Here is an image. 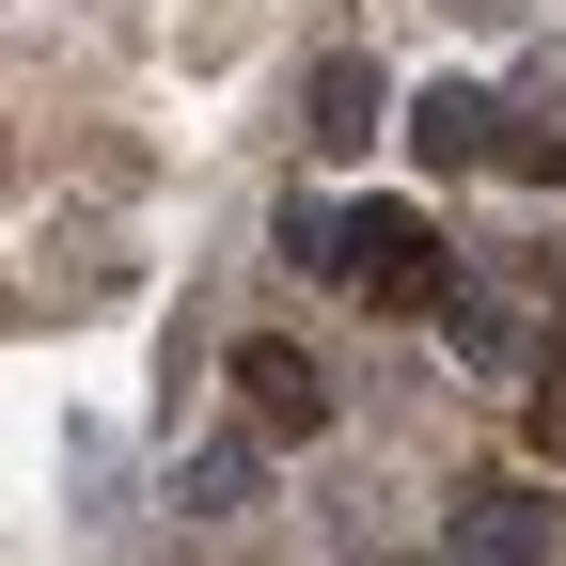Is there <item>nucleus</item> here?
<instances>
[{
  "label": "nucleus",
  "instance_id": "39448f33",
  "mask_svg": "<svg viewBox=\"0 0 566 566\" xmlns=\"http://www.w3.org/2000/svg\"><path fill=\"white\" fill-rule=\"evenodd\" d=\"M441 551H457V566H551L566 535H551L535 488H457V504H441Z\"/></svg>",
  "mask_w": 566,
  "mask_h": 566
},
{
  "label": "nucleus",
  "instance_id": "7ed1b4c3",
  "mask_svg": "<svg viewBox=\"0 0 566 566\" xmlns=\"http://www.w3.org/2000/svg\"><path fill=\"white\" fill-rule=\"evenodd\" d=\"M363 300L378 315H457V252L424 237V205H363Z\"/></svg>",
  "mask_w": 566,
  "mask_h": 566
},
{
  "label": "nucleus",
  "instance_id": "423d86ee",
  "mask_svg": "<svg viewBox=\"0 0 566 566\" xmlns=\"http://www.w3.org/2000/svg\"><path fill=\"white\" fill-rule=\"evenodd\" d=\"M252 488H268V441H189L174 504H189V520H252Z\"/></svg>",
  "mask_w": 566,
  "mask_h": 566
},
{
  "label": "nucleus",
  "instance_id": "f03ea898",
  "mask_svg": "<svg viewBox=\"0 0 566 566\" xmlns=\"http://www.w3.org/2000/svg\"><path fill=\"white\" fill-rule=\"evenodd\" d=\"M394 142H409V158L424 174H488V158H504V95H488V80H409V111H394Z\"/></svg>",
  "mask_w": 566,
  "mask_h": 566
},
{
  "label": "nucleus",
  "instance_id": "f257e3e1",
  "mask_svg": "<svg viewBox=\"0 0 566 566\" xmlns=\"http://www.w3.org/2000/svg\"><path fill=\"white\" fill-rule=\"evenodd\" d=\"M394 111H409V95L378 80L363 48H315V63H300V142H315V174L363 158V142H394Z\"/></svg>",
  "mask_w": 566,
  "mask_h": 566
},
{
  "label": "nucleus",
  "instance_id": "20e7f679",
  "mask_svg": "<svg viewBox=\"0 0 566 566\" xmlns=\"http://www.w3.org/2000/svg\"><path fill=\"white\" fill-rule=\"evenodd\" d=\"M237 409H252V441H315V424H331V378H315V346L252 331V346H237Z\"/></svg>",
  "mask_w": 566,
  "mask_h": 566
},
{
  "label": "nucleus",
  "instance_id": "1a4fd4ad",
  "mask_svg": "<svg viewBox=\"0 0 566 566\" xmlns=\"http://www.w3.org/2000/svg\"><path fill=\"white\" fill-rule=\"evenodd\" d=\"M472 17H520V0H472Z\"/></svg>",
  "mask_w": 566,
  "mask_h": 566
},
{
  "label": "nucleus",
  "instance_id": "0eeeda50",
  "mask_svg": "<svg viewBox=\"0 0 566 566\" xmlns=\"http://www.w3.org/2000/svg\"><path fill=\"white\" fill-rule=\"evenodd\" d=\"M441 331H457V363H520V315H504V300H457Z\"/></svg>",
  "mask_w": 566,
  "mask_h": 566
},
{
  "label": "nucleus",
  "instance_id": "6e6552de",
  "mask_svg": "<svg viewBox=\"0 0 566 566\" xmlns=\"http://www.w3.org/2000/svg\"><path fill=\"white\" fill-rule=\"evenodd\" d=\"M504 174H520V189H566V126H520V142H504Z\"/></svg>",
  "mask_w": 566,
  "mask_h": 566
}]
</instances>
